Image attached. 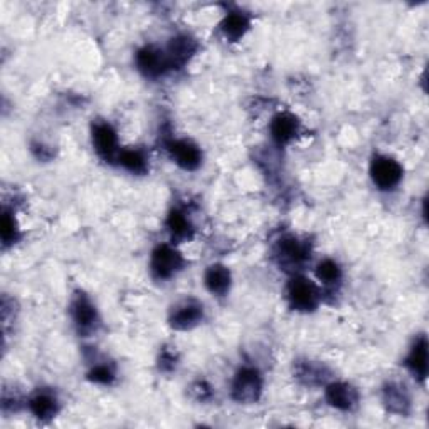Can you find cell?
I'll list each match as a JSON object with an SVG mask.
<instances>
[{"instance_id":"2","label":"cell","mask_w":429,"mask_h":429,"mask_svg":"<svg viewBox=\"0 0 429 429\" xmlns=\"http://www.w3.org/2000/svg\"><path fill=\"white\" fill-rule=\"evenodd\" d=\"M371 176L381 190H391L403 178V168L388 156H378L371 165Z\"/></svg>"},{"instance_id":"14","label":"cell","mask_w":429,"mask_h":429,"mask_svg":"<svg viewBox=\"0 0 429 429\" xmlns=\"http://www.w3.org/2000/svg\"><path fill=\"white\" fill-rule=\"evenodd\" d=\"M250 21L245 14L242 12H232L225 17V21L222 24V31L230 41H238L240 37L249 31Z\"/></svg>"},{"instance_id":"16","label":"cell","mask_w":429,"mask_h":429,"mask_svg":"<svg viewBox=\"0 0 429 429\" xmlns=\"http://www.w3.org/2000/svg\"><path fill=\"white\" fill-rule=\"evenodd\" d=\"M280 255L290 264H300L307 259V247L300 243L297 238H285L280 243Z\"/></svg>"},{"instance_id":"11","label":"cell","mask_w":429,"mask_h":429,"mask_svg":"<svg viewBox=\"0 0 429 429\" xmlns=\"http://www.w3.org/2000/svg\"><path fill=\"white\" fill-rule=\"evenodd\" d=\"M202 317H203L202 305L195 302H187L180 305V307L173 312V316H171V326L175 329H180V331H185V329L197 326V324L202 321Z\"/></svg>"},{"instance_id":"19","label":"cell","mask_w":429,"mask_h":429,"mask_svg":"<svg viewBox=\"0 0 429 429\" xmlns=\"http://www.w3.org/2000/svg\"><path fill=\"white\" fill-rule=\"evenodd\" d=\"M119 163L128 171H131V173H145L146 171V160L145 156H143L141 151H135V150H128L123 151L121 155L118 156Z\"/></svg>"},{"instance_id":"18","label":"cell","mask_w":429,"mask_h":429,"mask_svg":"<svg viewBox=\"0 0 429 429\" xmlns=\"http://www.w3.org/2000/svg\"><path fill=\"white\" fill-rule=\"evenodd\" d=\"M73 316L81 327H89L96 319V309L93 307V304L88 299L79 297L73 305Z\"/></svg>"},{"instance_id":"23","label":"cell","mask_w":429,"mask_h":429,"mask_svg":"<svg viewBox=\"0 0 429 429\" xmlns=\"http://www.w3.org/2000/svg\"><path fill=\"white\" fill-rule=\"evenodd\" d=\"M89 379L94 381V383H99V384H111L114 376L106 366H98L89 373Z\"/></svg>"},{"instance_id":"5","label":"cell","mask_w":429,"mask_h":429,"mask_svg":"<svg viewBox=\"0 0 429 429\" xmlns=\"http://www.w3.org/2000/svg\"><path fill=\"white\" fill-rule=\"evenodd\" d=\"M138 69L148 78H158L165 73L166 69H170L168 56L163 51L156 49V47H143L136 56Z\"/></svg>"},{"instance_id":"12","label":"cell","mask_w":429,"mask_h":429,"mask_svg":"<svg viewBox=\"0 0 429 429\" xmlns=\"http://www.w3.org/2000/svg\"><path fill=\"white\" fill-rule=\"evenodd\" d=\"M230 272L223 265L210 267L207 274H205V284H207L208 290L217 295H225L228 292V289H230Z\"/></svg>"},{"instance_id":"10","label":"cell","mask_w":429,"mask_h":429,"mask_svg":"<svg viewBox=\"0 0 429 429\" xmlns=\"http://www.w3.org/2000/svg\"><path fill=\"white\" fill-rule=\"evenodd\" d=\"M195 51H197V44H195L193 39H190L187 36L176 37V39L171 41L168 52H166L170 68H180V66H183L190 57L195 54Z\"/></svg>"},{"instance_id":"20","label":"cell","mask_w":429,"mask_h":429,"mask_svg":"<svg viewBox=\"0 0 429 429\" xmlns=\"http://www.w3.org/2000/svg\"><path fill=\"white\" fill-rule=\"evenodd\" d=\"M168 228L176 238H187L192 237V225L181 212H171L168 217Z\"/></svg>"},{"instance_id":"4","label":"cell","mask_w":429,"mask_h":429,"mask_svg":"<svg viewBox=\"0 0 429 429\" xmlns=\"http://www.w3.org/2000/svg\"><path fill=\"white\" fill-rule=\"evenodd\" d=\"M181 260L180 254L168 245H161L153 252L151 257V270L156 279H170L176 270H180Z\"/></svg>"},{"instance_id":"13","label":"cell","mask_w":429,"mask_h":429,"mask_svg":"<svg viewBox=\"0 0 429 429\" xmlns=\"http://www.w3.org/2000/svg\"><path fill=\"white\" fill-rule=\"evenodd\" d=\"M406 364L409 369L416 374V378L424 379L428 374V342L426 337L416 341V344L413 346L411 352H409Z\"/></svg>"},{"instance_id":"8","label":"cell","mask_w":429,"mask_h":429,"mask_svg":"<svg viewBox=\"0 0 429 429\" xmlns=\"http://www.w3.org/2000/svg\"><path fill=\"white\" fill-rule=\"evenodd\" d=\"M270 131L272 138H274L279 145H287L289 141L294 140L299 131L297 118L290 113L277 114V116L274 118V121H272Z\"/></svg>"},{"instance_id":"6","label":"cell","mask_w":429,"mask_h":429,"mask_svg":"<svg viewBox=\"0 0 429 429\" xmlns=\"http://www.w3.org/2000/svg\"><path fill=\"white\" fill-rule=\"evenodd\" d=\"M170 153L176 161V165H180L185 170H197L200 163H202V153H200L198 146H195L192 141L178 140L170 143Z\"/></svg>"},{"instance_id":"3","label":"cell","mask_w":429,"mask_h":429,"mask_svg":"<svg viewBox=\"0 0 429 429\" xmlns=\"http://www.w3.org/2000/svg\"><path fill=\"white\" fill-rule=\"evenodd\" d=\"M287 295L292 307L297 309V311H312V309H316L319 300L317 289L314 287V284L302 277L294 279L289 284Z\"/></svg>"},{"instance_id":"17","label":"cell","mask_w":429,"mask_h":429,"mask_svg":"<svg viewBox=\"0 0 429 429\" xmlns=\"http://www.w3.org/2000/svg\"><path fill=\"white\" fill-rule=\"evenodd\" d=\"M29 406H31V411L39 419L52 418L57 411L56 399L49 394H37L36 398L31 399V404H29Z\"/></svg>"},{"instance_id":"7","label":"cell","mask_w":429,"mask_h":429,"mask_svg":"<svg viewBox=\"0 0 429 429\" xmlns=\"http://www.w3.org/2000/svg\"><path fill=\"white\" fill-rule=\"evenodd\" d=\"M93 141L98 155L106 161L114 160V156L118 155V138L109 125H98L94 128Z\"/></svg>"},{"instance_id":"22","label":"cell","mask_w":429,"mask_h":429,"mask_svg":"<svg viewBox=\"0 0 429 429\" xmlns=\"http://www.w3.org/2000/svg\"><path fill=\"white\" fill-rule=\"evenodd\" d=\"M0 233H2V240L6 245L9 243H14V240L17 238V228H16V222L9 213L2 214V225H0Z\"/></svg>"},{"instance_id":"9","label":"cell","mask_w":429,"mask_h":429,"mask_svg":"<svg viewBox=\"0 0 429 429\" xmlns=\"http://www.w3.org/2000/svg\"><path fill=\"white\" fill-rule=\"evenodd\" d=\"M326 398L331 406L347 411V409L354 408L357 403V391L349 384L337 383L331 384L326 391Z\"/></svg>"},{"instance_id":"1","label":"cell","mask_w":429,"mask_h":429,"mask_svg":"<svg viewBox=\"0 0 429 429\" xmlns=\"http://www.w3.org/2000/svg\"><path fill=\"white\" fill-rule=\"evenodd\" d=\"M233 398L238 403H254L260 398L262 393V379L259 371L245 367L237 374L233 381Z\"/></svg>"},{"instance_id":"21","label":"cell","mask_w":429,"mask_h":429,"mask_svg":"<svg viewBox=\"0 0 429 429\" xmlns=\"http://www.w3.org/2000/svg\"><path fill=\"white\" fill-rule=\"evenodd\" d=\"M341 269L336 262L332 260H324L317 267V277L319 280L326 284H334L341 279Z\"/></svg>"},{"instance_id":"15","label":"cell","mask_w":429,"mask_h":429,"mask_svg":"<svg viewBox=\"0 0 429 429\" xmlns=\"http://www.w3.org/2000/svg\"><path fill=\"white\" fill-rule=\"evenodd\" d=\"M384 401H386V406H388L393 413L404 414L408 413L409 409V398L403 386L389 384L388 388L384 389Z\"/></svg>"}]
</instances>
